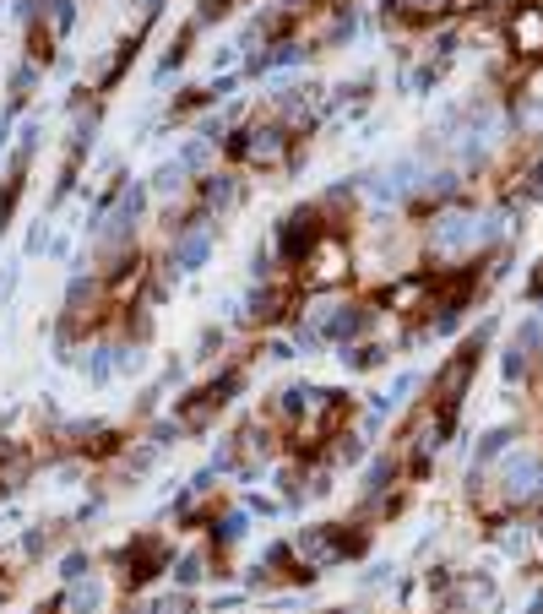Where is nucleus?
Wrapping results in <instances>:
<instances>
[{"label":"nucleus","mask_w":543,"mask_h":614,"mask_svg":"<svg viewBox=\"0 0 543 614\" xmlns=\"http://www.w3.org/2000/svg\"><path fill=\"white\" fill-rule=\"evenodd\" d=\"M321 234H326V207H321V201L288 207V212L272 223V250H277V267H305V256L321 245Z\"/></svg>","instance_id":"1"},{"label":"nucleus","mask_w":543,"mask_h":614,"mask_svg":"<svg viewBox=\"0 0 543 614\" xmlns=\"http://www.w3.org/2000/svg\"><path fill=\"white\" fill-rule=\"evenodd\" d=\"M109 560L120 566L125 588H131V593H141V588H152V582L174 566V544H169L163 533H136V539H131V544H120Z\"/></svg>","instance_id":"2"},{"label":"nucleus","mask_w":543,"mask_h":614,"mask_svg":"<svg viewBox=\"0 0 543 614\" xmlns=\"http://www.w3.org/2000/svg\"><path fill=\"white\" fill-rule=\"evenodd\" d=\"M212 245H218V218L207 207H190L169 239V272H201L212 261Z\"/></svg>","instance_id":"3"},{"label":"nucleus","mask_w":543,"mask_h":614,"mask_svg":"<svg viewBox=\"0 0 543 614\" xmlns=\"http://www.w3.org/2000/svg\"><path fill=\"white\" fill-rule=\"evenodd\" d=\"M239 201H245V180H239V174H228V169H207V174L196 180V207H207L212 218L234 212Z\"/></svg>","instance_id":"4"},{"label":"nucleus","mask_w":543,"mask_h":614,"mask_svg":"<svg viewBox=\"0 0 543 614\" xmlns=\"http://www.w3.org/2000/svg\"><path fill=\"white\" fill-rule=\"evenodd\" d=\"M98 131H103V103H76L71 109V136H65V163L71 169H82V158L92 152Z\"/></svg>","instance_id":"5"},{"label":"nucleus","mask_w":543,"mask_h":614,"mask_svg":"<svg viewBox=\"0 0 543 614\" xmlns=\"http://www.w3.org/2000/svg\"><path fill=\"white\" fill-rule=\"evenodd\" d=\"M500 484H506V495H511V501H528V495H538L543 463L533 457V452H506V463H500Z\"/></svg>","instance_id":"6"},{"label":"nucleus","mask_w":543,"mask_h":614,"mask_svg":"<svg viewBox=\"0 0 543 614\" xmlns=\"http://www.w3.org/2000/svg\"><path fill=\"white\" fill-rule=\"evenodd\" d=\"M207 533H212V550L223 555V550H234V544H245V539H250V512H245V506H228L223 517L212 512Z\"/></svg>","instance_id":"7"},{"label":"nucleus","mask_w":543,"mask_h":614,"mask_svg":"<svg viewBox=\"0 0 543 614\" xmlns=\"http://www.w3.org/2000/svg\"><path fill=\"white\" fill-rule=\"evenodd\" d=\"M65 593V614H98L109 604V582L92 571V577H82V582H71V588H60Z\"/></svg>","instance_id":"8"},{"label":"nucleus","mask_w":543,"mask_h":614,"mask_svg":"<svg viewBox=\"0 0 543 614\" xmlns=\"http://www.w3.org/2000/svg\"><path fill=\"white\" fill-rule=\"evenodd\" d=\"M196 33H201V27H196V22H185V27L169 38V49H163V54H158V65H152V82H158V87H163V82H169V76H174V71L190 60V44H196Z\"/></svg>","instance_id":"9"},{"label":"nucleus","mask_w":543,"mask_h":614,"mask_svg":"<svg viewBox=\"0 0 543 614\" xmlns=\"http://www.w3.org/2000/svg\"><path fill=\"white\" fill-rule=\"evenodd\" d=\"M511 44H517V54H543V11L538 5H522L511 16Z\"/></svg>","instance_id":"10"},{"label":"nucleus","mask_w":543,"mask_h":614,"mask_svg":"<svg viewBox=\"0 0 543 614\" xmlns=\"http://www.w3.org/2000/svg\"><path fill=\"white\" fill-rule=\"evenodd\" d=\"M169 577H174L179 593H190V588H201V582L212 577V555H207V550H185V555L169 566Z\"/></svg>","instance_id":"11"},{"label":"nucleus","mask_w":543,"mask_h":614,"mask_svg":"<svg viewBox=\"0 0 543 614\" xmlns=\"http://www.w3.org/2000/svg\"><path fill=\"white\" fill-rule=\"evenodd\" d=\"M337 359H343L348 375H364V370H381L392 359V348H381V343H348V348H337Z\"/></svg>","instance_id":"12"},{"label":"nucleus","mask_w":543,"mask_h":614,"mask_svg":"<svg viewBox=\"0 0 543 614\" xmlns=\"http://www.w3.org/2000/svg\"><path fill=\"white\" fill-rule=\"evenodd\" d=\"M38 82H44V65H38V60H16V65H11V76H5V93H11L5 103H16V109H22V103L33 98V87H38Z\"/></svg>","instance_id":"13"},{"label":"nucleus","mask_w":543,"mask_h":614,"mask_svg":"<svg viewBox=\"0 0 543 614\" xmlns=\"http://www.w3.org/2000/svg\"><path fill=\"white\" fill-rule=\"evenodd\" d=\"M82 375H87L92 386H109V381H114V343H109V337H98V343L87 348V359H82Z\"/></svg>","instance_id":"14"},{"label":"nucleus","mask_w":543,"mask_h":614,"mask_svg":"<svg viewBox=\"0 0 543 614\" xmlns=\"http://www.w3.org/2000/svg\"><path fill=\"white\" fill-rule=\"evenodd\" d=\"M511 441H517V424H495V430H484V435H479V452H473V468H490L495 457H506Z\"/></svg>","instance_id":"15"},{"label":"nucleus","mask_w":543,"mask_h":614,"mask_svg":"<svg viewBox=\"0 0 543 614\" xmlns=\"http://www.w3.org/2000/svg\"><path fill=\"white\" fill-rule=\"evenodd\" d=\"M185 185H190V174L179 169V158H163V163L147 174V190H152V196H179Z\"/></svg>","instance_id":"16"},{"label":"nucleus","mask_w":543,"mask_h":614,"mask_svg":"<svg viewBox=\"0 0 543 614\" xmlns=\"http://www.w3.org/2000/svg\"><path fill=\"white\" fill-rule=\"evenodd\" d=\"M392 479H397V457H370V468H364V479H359V495L375 501V495L392 490Z\"/></svg>","instance_id":"17"},{"label":"nucleus","mask_w":543,"mask_h":614,"mask_svg":"<svg viewBox=\"0 0 543 614\" xmlns=\"http://www.w3.org/2000/svg\"><path fill=\"white\" fill-rule=\"evenodd\" d=\"M54 528H60V522H33V528H22V560H27V566L44 560V555H54Z\"/></svg>","instance_id":"18"},{"label":"nucleus","mask_w":543,"mask_h":614,"mask_svg":"<svg viewBox=\"0 0 543 614\" xmlns=\"http://www.w3.org/2000/svg\"><path fill=\"white\" fill-rule=\"evenodd\" d=\"M223 348H228V326H223V321H207V326L196 332V348H190V359H196V365H207V359H218Z\"/></svg>","instance_id":"19"},{"label":"nucleus","mask_w":543,"mask_h":614,"mask_svg":"<svg viewBox=\"0 0 543 614\" xmlns=\"http://www.w3.org/2000/svg\"><path fill=\"white\" fill-rule=\"evenodd\" d=\"M212 152H218L212 141H201V136H190V141H185V147H179L174 158H179V169H185V174H196V180H201V174H207V163H212Z\"/></svg>","instance_id":"20"},{"label":"nucleus","mask_w":543,"mask_h":614,"mask_svg":"<svg viewBox=\"0 0 543 614\" xmlns=\"http://www.w3.org/2000/svg\"><path fill=\"white\" fill-rule=\"evenodd\" d=\"M141 370H147V343L120 337L114 343V375H141Z\"/></svg>","instance_id":"21"},{"label":"nucleus","mask_w":543,"mask_h":614,"mask_svg":"<svg viewBox=\"0 0 543 614\" xmlns=\"http://www.w3.org/2000/svg\"><path fill=\"white\" fill-rule=\"evenodd\" d=\"M332 441H337V446H332V463H337V468H359V463H364V435L337 430Z\"/></svg>","instance_id":"22"},{"label":"nucleus","mask_w":543,"mask_h":614,"mask_svg":"<svg viewBox=\"0 0 543 614\" xmlns=\"http://www.w3.org/2000/svg\"><path fill=\"white\" fill-rule=\"evenodd\" d=\"M245 272H250V283H272V278H277V250H272V239H267V245H250V267H245Z\"/></svg>","instance_id":"23"},{"label":"nucleus","mask_w":543,"mask_h":614,"mask_svg":"<svg viewBox=\"0 0 543 614\" xmlns=\"http://www.w3.org/2000/svg\"><path fill=\"white\" fill-rule=\"evenodd\" d=\"M92 571H98V560H92L87 550H65V555H60V582H65V588L82 582V577H92Z\"/></svg>","instance_id":"24"},{"label":"nucleus","mask_w":543,"mask_h":614,"mask_svg":"<svg viewBox=\"0 0 543 614\" xmlns=\"http://www.w3.org/2000/svg\"><path fill=\"white\" fill-rule=\"evenodd\" d=\"M76 16H82V0H54V5L44 11V22H49V33H54V38H65V33L76 27Z\"/></svg>","instance_id":"25"},{"label":"nucleus","mask_w":543,"mask_h":614,"mask_svg":"<svg viewBox=\"0 0 543 614\" xmlns=\"http://www.w3.org/2000/svg\"><path fill=\"white\" fill-rule=\"evenodd\" d=\"M528 359H533V354H522L517 343H511V348L500 354V375H506V386H517V381L528 375Z\"/></svg>","instance_id":"26"},{"label":"nucleus","mask_w":543,"mask_h":614,"mask_svg":"<svg viewBox=\"0 0 543 614\" xmlns=\"http://www.w3.org/2000/svg\"><path fill=\"white\" fill-rule=\"evenodd\" d=\"M511 533H500V544H506V555H528L533 550V528L528 522H506Z\"/></svg>","instance_id":"27"},{"label":"nucleus","mask_w":543,"mask_h":614,"mask_svg":"<svg viewBox=\"0 0 543 614\" xmlns=\"http://www.w3.org/2000/svg\"><path fill=\"white\" fill-rule=\"evenodd\" d=\"M228 11H234V0H196V16H190V22H196V27H212V22H223Z\"/></svg>","instance_id":"28"},{"label":"nucleus","mask_w":543,"mask_h":614,"mask_svg":"<svg viewBox=\"0 0 543 614\" xmlns=\"http://www.w3.org/2000/svg\"><path fill=\"white\" fill-rule=\"evenodd\" d=\"M272 365H288V359H299V348H294V337H267V348H261Z\"/></svg>","instance_id":"29"},{"label":"nucleus","mask_w":543,"mask_h":614,"mask_svg":"<svg viewBox=\"0 0 543 614\" xmlns=\"http://www.w3.org/2000/svg\"><path fill=\"white\" fill-rule=\"evenodd\" d=\"M245 512H250V517H283L288 506H283V501H272V495H245Z\"/></svg>","instance_id":"30"},{"label":"nucleus","mask_w":543,"mask_h":614,"mask_svg":"<svg viewBox=\"0 0 543 614\" xmlns=\"http://www.w3.org/2000/svg\"><path fill=\"white\" fill-rule=\"evenodd\" d=\"M16 283H22V256H16V261H5V272H0V305L16 294Z\"/></svg>","instance_id":"31"},{"label":"nucleus","mask_w":543,"mask_h":614,"mask_svg":"<svg viewBox=\"0 0 543 614\" xmlns=\"http://www.w3.org/2000/svg\"><path fill=\"white\" fill-rule=\"evenodd\" d=\"M44 245H49V223H44V218H38V223H33V229H27V245H22V256H38V250H44Z\"/></svg>","instance_id":"32"},{"label":"nucleus","mask_w":543,"mask_h":614,"mask_svg":"<svg viewBox=\"0 0 543 614\" xmlns=\"http://www.w3.org/2000/svg\"><path fill=\"white\" fill-rule=\"evenodd\" d=\"M33 614H65V593H54V599H44Z\"/></svg>","instance_id":"33"},{"label":"nucleus","mask_w":543,"mask_h":614,"mask_svg":"<svg viewBox=\"0 0 543 614\" xmlns=\"http://www.w3.org/2000/svg\"><path fill=\"white\" fill-rule=\"evenodd\" d=\"M0 609H5V582H0Z\"/></svg>","instance_id":"34"}]
</instances>
